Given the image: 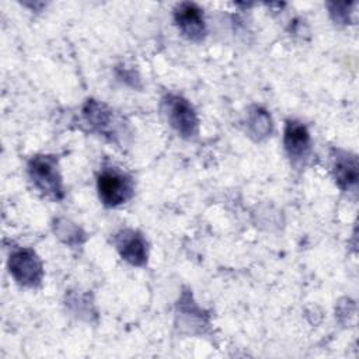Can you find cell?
I'll use <instances>...</instances> for the list:
<instances>
[{
  "mask_svg": "<svg viewBox=\"0 0 359 359\" xmlns=\"http://www.w3.org/2000/svg\"><path fill=\"white\" fill-rule=\"evenodd\" d=\"M114 244L126 262L135 266H143L147 262V243L139 231L122 229L115 234Z\"/></svg>",
  "mask_w": 359,
  "mask_h": 359,
  "instance_id": "cell-5",
  "label": "cell"
},
{
  "mask_svg": "<svg viewBox=\"0 0 359 359\" xmlns=\"http://www.w3.org/2000/svg\"><path fill=\"white\" fill-rule=\"evenodd\" d=\"M28 174L35 188L52 199H62L63 182L57 168V160L53 156L38 154L28 163Z\"/></svg>",
  "mask_w": 359,
  "mask_h": 359,
  "instance_id": "cell-1",
  "label": "cell"
},
{
  "mask_svg": "<svg viewBox=\"0 0 359 359\" xmlns=\"http://www.w3.org/2000/svg\"><path fill=\"white\" fill-rule=\"evenodd\" d=\"M332 174L337 185L342 191H356L358 178H359V167L358 157L344 150H337L334 156Z\"/></svg>",
  "mask_w": 359,
  "mask_h": 359,
  "instance_id": "cell-7",
  "label": "cell"
},
{
  "mask_svg": "<svg viewBox=\"0 0 359 359\" xmlns=\"http://www.w3.org/2000/svg\"><path fill=\"white\" fill-rule=\"evenodd\" d=\"M161 108L168 123L180 136L191 139L198 135L199 121L196 112L185 98L177 94H167L161 100Z\"/></svg>",
  "mask_w": 359,
  "mask_h": 359,
  "instance_id": "cell-3",
  "label": "cell"
},
{
  "mask_svg": "<svg viewBox=\"0 0 359 359\" xmlns=\"http://www.w3.org/2000/svg\"><path fill=\"white\" fill-rule=\"evenodd\" d=\"M174 21L181 34L191 41H201L206 34L203 13L195 3H180L174 10Z\"/></svg>",
  "mask_w": 359,
  "mask_h": 359,
  "instance_id": "cell-6",
  "label": "cell"
},
{
  "mask_svg": "<svg viewBox=\"0 0 359 359\" xmlns=\"http://www.w3.org/2000/svg\"><path fill=\"white\" fill-rule=\"evenodd\" d=\"M97 189L105 206L115 208L128 202L135 191L133 180L115 167L102 168L97 178Z\"/></svg>",
  "mask_w": 359,
  "mask_h": 359,
  "instance_id": "cell-2",
  "label": "cell"
},
{
  "mask_svg": "<svg viewBox=\"0 0 359 359\" xmlns=\"http://www.w3.org/2000/svg\"><path fill=\"white\" fill-rule=\"evenodd\" d=\"M283 144L293 161L304 158L310 151V133L299 121H287L283 132Z\"/></svg>",
  "mask_w": 359,
  "mask_h": 359,
  "instance_id": "cell-8",
  "label": "cell"
},
{
  "mask_svg": "<svg viewBox=\"0 0 359 359\" xmlns=\"http://www.w3.org/2000/svg\"><path fill=\"white\" fill-rule=\"evenodd\" d=\"M247 126H248V130H250L251 136H254L255 139L259 140V139L266 137L271 133L272 121H271V116L268 115V112L265 109L255 107L248 114Z\"/></svg>",
  "mask_w": 359,
  "mask_h": 359,
  "instance_id": "cell-10",
  "label": "cell"
},
{
  "mask_svg": "<svg viewBox=\"0 0 359 359\" xmlns=\"http://www.w3.org/2000/svg\"><path fill=\"white\" fill-rule=\"evenodd\" d=\"M353 4H339V3H331L328 4L330 14L332 20L338 24H348L351 21V7Z\"/></svg>",
  "mask_w": 359,
  "mask_h": 359,
  "instance_id": "cell-12",
  "label": "cell"
},
{
  "mask_svg": "<svg viewBox=\"0 0 359 359\" xmlns=\"http://www.w3.org/2000/svg\"><path fill=\"white\" fill-rule=\"evenodd\" d=\"M55 233L69 245H77L84 238L81 229L67 220H57L55 223Z\"/></svg>",
  "mask_w": 359,
  "mask_h": 359,
  "instance_id": "cell-11",
  "label": "cell"
},
{
  "mask_svg": "<svg viewBox=\"0 0 359 359\" xmlns=\"http://www.w3.org/2000/svg\"><path fill=\"white\" fill-rule=\"evenodd\" d=\"M8 271L17 283L36 287L43 278L42 261L31 248H17L10 254Z\"/></svg>",
  "mask_w": 359,
  "mask_h": 359,
  "instance_id": "cell-4",
  "label": "cell"
},
{
  "mask_svg": "<svg viewBox=\"0 0 359 359\" xmlns=\"http://www.w3.org/2000/svg\"><path fill=\"white\" fill-rule=\"evenodd\" d=\"M83 116L93 130L111 137L115 133L112 109L104 102L88 100L83 107Z\"/></svg>",
  "mask_w": 359,
  "mask_h": 359,
  "instance_id": "cell-9",
  "label": "cell"
}]
</instances>
